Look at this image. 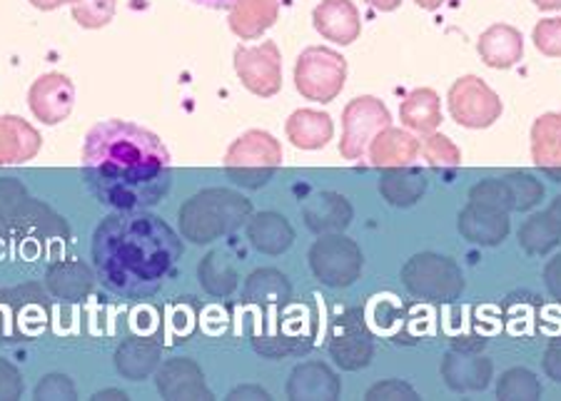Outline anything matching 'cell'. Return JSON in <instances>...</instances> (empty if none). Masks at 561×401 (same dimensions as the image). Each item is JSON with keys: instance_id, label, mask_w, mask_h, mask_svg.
I'll use <instances>...</instances> for the list:
<instances>
[{"instance_id": "ffe728a7", "label": "cell", "mask_w": 561, "mask_h": 401, "mask_svg": "<svg viewBox=\"0 0 561 401\" xmlns=\"http://www.w3.org/2000/svg\"><path fill=\"white\" fill-rule=\"evenodd\" d=\"M422 150H424V158H427V162L434 168L459 165V150L445 138V135H427Z\"/></svg>"}, {"instance_id": "4316f807", "label": "cell", "mask_w": 561, "mask_h": 401, "mask_svg": "<svg viewBox=\"0 0 561 401\" xmlns=\"http://www.w3.org/2000/svg\"><path fill=\"white\" fill-rule=\"evenodd\" d=\"M414 3H417L420 8H424V11H437V8L445 5L447 0H414Z\"/></svg>"}, {"instance_id": "ac0fdd59", "label": "cell", "mask_w": 561, "mask_h": 401, "mask_svg": "<svg viewBox=\"0 0 561 401\" xmlns=\"http://www.w3.org/2000/svg\"><path fill=\"white\" fill-rule=\"evenodd\" d=\"M537 397H539V387L529 371L514 369L510 374H504L500 385V399H537Z\"/></svg>"}, {"instance_id": "d4e9b609", "label": "cell", "mask_w": 561, "mask_h": 401, "mask_svg": "<svg viewBox=\"0 0 561 401\" xmlns=\"http://www.w3.org/2000/svg\"><path fill=\"white\" fill-rule=\"evenodd\" d=\"M367 3H373L377 11H394V8H400L402 0H367Z\"/></svg>"}, {"instance_id": "5bb4252c", "label": "cell", "mask_w": 561, "mask_h": 401, "mask_svg": "<svg viewBox=\"0 0 561 401\" xmlns=\"http://www.w3.org/2000/svg\"><path fill=\"white\" fill-rule=\"evenodd\" d=\"M287 138L293 140L295 148L302 150L324 148L332 138L330 117L314 111H297L287 121Z\"/></svg>"}, {"instance_id": "8992f818", "label": "cell", "mask_w": 561, "mask_h": 401, "mask_svg": "<svg viewBox=\"0 0 561 401\" xmlns=\"http://www.w3.org/2000/svg\"><path fill=\"white\" fill-rule=\"evenodd\" d=\"M234 70L242 85L255 95L270 98L283 85V72H279V50L275 43H262L260 48H238L234 53Z\"/></svg>"}, {"instance_id": "7a4b0ae2", "label": "cell", "mask_w": 561, "mask_h": 401, "mask_svg": "<svg viewBox=\"0 0 561 401\" xmlns=\"http://www.w3.org/2000/svg\"><path fill=\"white\" fill-rule=\"evenodd\" d=\"M345 58L328 48L305 50L295 68L297 90H300L307 100H317V103H330V100L337 98L342 85H345Z\"/></svg>"}, {"instance_id": "e0dca14e", "label": "cell", "mask_w": 561, "mask_h": 401, "mask_svg": "<svg viewBox=\"0 0 561 401\" xmlns=\"http://www.w3.org/2000/svg\"><path fill=\"white\" fill-rule=\"evenodd\" d=\"M559 234H561V225L554 222V217L539 215L522 230V244L524 248H529L531 252H541V250H549L551 244H557Z\"/></svg>"}, {"instance_id": "603a6c76", "label": "cell", "mask_w": 561, "mask_h": 401, "mask_svg": "<svg viewBox=\"0 0 561 401\" xmlns=\"http://www.w3.org/2000/svg\"><path fill=\"white\" fill-rule=\"evenodd\" d=\"M379 391H385V394H389V397H410V399H417V394H414L412 389H407L404 385H392V387H387V385H382V387H377V389H373L369 391V397H375V394H379Z\"/></svg>"}, {"instance_id": "5b68a950", "label": "cell", "mask_w": 561, "mask_h": 401, "mask_svg": "<svg viewBox=\"0 0 561 401\" xmlns=\"http://www.w3.org/2000/svg\"><path fill=\"white\" fill-rule=\"evenodd\" d=\"M389 127V111L377 98H357L345 111V135H342V154L357 160L365 154L367 145Z\"/></svg>"}, {"instance_id": "2e32d148", "label": "cell", "mask_w": 561, "mask_h": 401, "mask_svg": "<svg viewBox=\"0 0 561 401\" xmlns=\"http://www.w3.org/2000/svg\"><path fill=\"white\" fill-rule=\"evenodd\" d=\"M382 190L394 205H412L427 190V180L420 172H389L382 180Z\"/></svg>"}, {"instance_id": "52a82bcc", "label": "cell", "mask_w": 561, "mask_h": 401, "mask_svg": "<svg viewBox=\"0 0 561 401\" xmlns=\"http://www.w3.org/2000/svg\"><path fill=\"white\" fill-rule=\"evenodd\" d=\"M404 277H430V282H422V285L414 289V295L439 299V302L455 297L461 289V279L455 264L445 257H434V254L414 257L410 262V267L404 270Z\"/></svg>"}, {"instance_id": "83f0119b", "label": "cell", "mask_w": 561, "mask_h": 401, "mask_svg": "<svg viewBox=\"0 0 561 401\" xmlns=\"http://www.w3.org/2000/svg\"><path fill=\"white\" fill-rule=\"evenodd\" d=\"M31 3L38 5V8H45V11H48V8H58L62 3H70V0H31Z\"/></svg>"}, {"instance_id": "3957f363", "label": "cell", "mask_w": 561, "mask_h": 401, "mask_svg": "<svg viewBox=\"0 0 561 401\" xmlns=\"http://www.w3.org/2000/svg\"><path fill=\"white\" fill-rule=\"evenodd\" d=\"M279 158L283 152H279L275 138H270L267 133H248L245 138L232 145L225 165L242 185H262L270 172L279 165Z\"/></svg>"}, {"instance_id": "30bf717a", "label": "cell", "mask_w": 561, "mask_h": 401, "mask_svg": "<svg viewBox=\"0 0 561 401\" xmlns=\"http://www.w3.org/2000/svg\"><path fill=\"white\" fill-rule=\"evenodd\" d=\"M524 53V43H522V33L512 25H492L490 31L482 33L479 38V56L490 68L504 70L517 66L522 60Z\"/></svg>"}, {"instance_id": "7c38bea8", "label": "cell", "mask_w": 561, "mask_h": 401, "mask_svg": "<svg viewBox=\"0 0 561 401\" xmlns=\"http://www.w3.org/2000/svg\"><path fill=\"white\" fill-rule=\"evenodd\" d=\"M277 18V0H238L232 5L230 28L240 38H257L265 33Z\"/></svg>"}, {"instance_id": "d6986e66", "label": "cell", "mask_w": 561, "mask_h": 401, "mask_svg": "<svg viewBox=\"0 0 561 401\" xmlns=\"http://www.w3.org/2000/svg\"><path fill=\"white\" fill-rule=\"evenodd\" d=\"M115 11V0H80V5H76V21L85 28H101L113 18Z\"/></svg>"}, {"instance_id": "8fae6325", "label": "cell", "mask_w": 561, "mask_h": 401, "mask_svg": "<svg viewBox=\"0 0 561 401\" xmlns=\"http://www.w3.org/2000/svg\"><path fill=\"white\" fill-rule=\"evenodd\" d=\"M534 160L551 177L561 180V115H545L534 123L531 130Z\"/></svg>"}, {"instance_id": "6da1fadb", "label": "cell", "mask_w": 561, "mask_h": 401, "mask_svg": "<svg viewBox=\"0 0 561 401\" xmlns=\"http://www.w3.org/2000/svg\"><path fill=\"white\" fill-rule=\"evenodd\" d=\"M83 168L105 203H158L168 187L170 152L156 133L125 121L90 127L83 145Z\"/></svg>"}, {"instance_id": "44dd1931", "label": "cell", "mask_w": 561, "mask_h": 401, "mask_svg": "<svg viewBox=\"0 0 561 401\" xmlns=\"http://www.w3.org/2000/svg\"><path fill=\"white\" fill-rule=\"evenodd\" d=\"M534 43L549 58H561V18H547L534 28Z\"/></svg>"}, {"instance_id": "4fadbf2b", "label": "cell", "mask_w": 561, "mask_h": 401, "mask_svg": "<svg viewBox=\"0 0 561 401\" xmlns=\"http://www.w3.org/2000/svg\"><path fill=\"white\" fill-rule=\"evenodd\" d=\"M420 142L404 130L387 127L373 142V162L377 168H404L417 158Z\"/></svg>"}, {"instance_id": "7402d4cb", "label": "cell", "mask_w": 561, "mask_h": 401, "mask_svg": "<svg viewBox=\"0 0 561 401\" xmlns=\"http://www.w3.org/2000/svg\"><path fill=\"white\" fill-rule=\"evenodd\" d=\"M547 282H549L551 291H554L557 297H561V257H557L547 267Z\"/></svg>"}, {"instance_id": "ba28073f", "label": "cell", "mask_w": 561, "mask_h": 401, "mask_svg": "<svg viewBox=\"0 0 561 401\" xmlns=\"http://www.w3.org/2000/svg\"><path fill=\"white\" fill-rule=\"evenodd\" d=\"M72 103H76V90L66 76H56V72L43 76L31 90V111L48 125L66 121Z\"/></svg>"}, {"instance_id": "cb8c5ba5", "label": "cell", "mask_w": 561, "mask_h": 401, "mask_svg": "<svg viewBox=\"0 0 561 401\" xmlns=\"http://www.w3.org/2000/svg\"><path fill=\"white\" fill-rule=\"evenodd\" d=\"M190 3L210 8V11H228V8H232L238 0H190Z\"/></svg>"}, {"instance_id": "277c9868", "label": "cell", "mask_w": 561, "mask_h": 401, "mask_svg": "<svg viewBox=\"0 0 561 401\" xmlns=\"http://www.w3.org/2000/svg\"><path fill=\"white\" fill-rule=\"evenodd\" d=\"M449 111L451 117L459 125L474 127V130H482V127H490L496 117L502 115V103L490 88H486L482 80L474 76L459 78L449 90Z\"/></svg>"}, {"instance_id": "484cf974", "label": "cell", "mask_w": 561, "mask_h": 401, "mask_svg": "<svg viewBox=\"0 0 561 401\" xmlns=\"http://www.w3.org/2000/svg\"><path fill=\"white\" fill-rule=\"evenodd\" d=\"M539 11H561V0H534Z\"/></svg>"}, {"instance_id": "9a60e30c", "label": "cell", "mask_w": 561, "mask_h": 401, "mask_svg": "<svg viewBox=\"0 0 561 401\" xmlns=\"http://www.w3.org/2000/svg\"><path fill=\"white\" fill-rule=\"evenodd\" d=\"M402 123L412 130L430 135L439 127L442 123V107H439V98L434 90H414V93L407 95L402 103Z\"/></svg>"}, {"instance_id": "9c48e42d", "label": "cell", "mask_w": 561, "mask_h": 401, "mask_svg": "<svg viewBox=\"0 0 561 401\" xmlns=\"http://www.w3.org/2000/svg\"><path fill=\"white\" fill-rule=\"evenodd\" d=\"M314 28L340 45L355 43L359 35L357 8L350 0H324L314 8Z\"/></svg>"}]
</instances>
